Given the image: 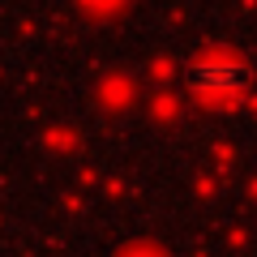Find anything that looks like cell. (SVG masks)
Listing matches in <instances>:
<instances>
[{
    "label": "cell",
    "mask_w": 257,
    "mask_h": 257,
    "mask_svg": "<svg viewBox=\"0 0 257 257\" xmlns=\"http://www.w3.org/2000/svg\"><path fill=\"white\" fill-rule=\"evenodd\" d=\"M244 82L248 73L231 60H202L189 69V90H197L202 99H231L244 90Z\"/></svg>",
    "instance_id": "obj_1"
},
{
    "label": "cell",
    "mask_w": 257,
    "mask_h": 257,
    "mask_svg": "<svg viewBox=\"0 0 257 257\" xmlns=\"http://www.w3.org/2000/svg\"><path fill=\"white\" fill-rule=\"evenodd\" d=\"M99 5H120V0H99Z\"/></svg>",
    "instance_id": "obj_2"
}]
</instances>
